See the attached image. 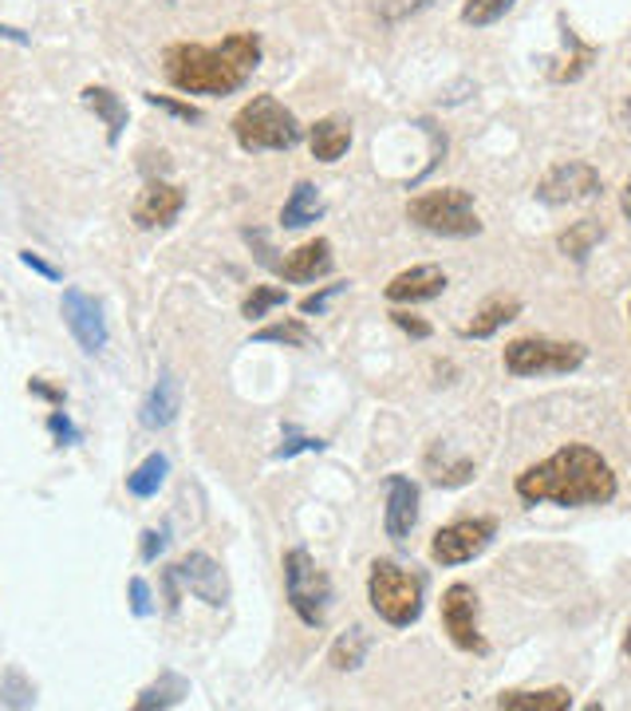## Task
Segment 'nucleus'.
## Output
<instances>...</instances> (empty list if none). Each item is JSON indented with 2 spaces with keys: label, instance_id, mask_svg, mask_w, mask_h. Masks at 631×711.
<instances>
[{
  "label": "nucleus",
  "instance_id": "34",
  "mask_svg": "<svg viewBox=\"0 0 631 711\" xmlns=\"http://www.w3.org/2000/svg\"><path fill=\"white\" fill-rule=\"evenodd\" d=\"M343 289H348V281H343V284H328V289H324V293H312V296H304V301H301V313H304V316H312V313H324V308H328V301H331V296H340Z\"/></svg>",
  "mask_w": 631,
  "mask_h": 711
},
{
  "label": "nucleus",
  "instance_id": "2",
  "mask_svg": "<svg viewBox=\"0 0 631 711\" xmlns=\"http://www.w3.org/2000/svg\"><path fill=\"white\" fill-rule=\"evenodd\" d=\"M261 63V40L253 32H233L218 48L174 44L166 48V75L186 95H230L245 88Z\"/></svg>",
  "mask_w": 631,
  "mask_h": 711
},
{
  "label": "nucleus",
  "instance_id": "31",
  "mask_svg": "<svg viewBox=\"0 0 631 711\" xmlns=\"http://www.w3.org/2000/svg\"><path fill=\"white\" fill-rule=\"evenodd\" d=\"M284 305V289H272V284H261V289H253L249 296H245V305H241V313L249 316V320H257V316H265L269 308Z\"/></svg>",
  "mask_w": 631,
  "mask_h": 711
},
{
  "label": "nucleus",
  "instance_id": "33",
  "mask_svg": "<svg viewBox=\"0 0 631 711\" xmlns=\"http://www.w3.org/2000/svg\"><path fill=\"white\" fill-rule=\"evenodd\" d=\"M131 613L135 617H151L154 601H151V585L142 578H131Z\"/></svg>",
  "mask_w": 631,
  "mask_h": 711
},
{
  "label": "nucleus",
  "instance_id": "30",
  "mask_svg": "<svg viewBox=\"0 0 631 711\" xmlns=\"http://www.w3.org/2000/svg\"><path fill=\"white\" fill-rule=\"evenodd\" d=\"M257 345H292V348H304L312 340V333L301 325V320H284V325H269L261 333L253 336Z\"/></svg>",
  "mask_w": 631,
  "mask_h": 711
},
{
  "label": "nucleus",
  "instance_id": "13",
  "mask_svg": "<svg viewBox=\"0 0 631 711\" xmlns=\"http://www.w3.org/2000/svg\"><path fill=\"white\" fill-rule=\"evenodd\" d=\"M186 206V194L171 183H147L139 194V202H135V222L142 230H162V225H171L174 218L182 213Z\"/></svg>",
  "mask_w": 631,
  "mask_h": 711
},
{
  "label": "nucleus",
  "instance_id": "21",
  "mask_svg": "<svg viewBox=\"0 0 631 711\" xmlns=\"http://www.w3.org/2000/svg\"><path fill=\"white\" fill-rule=\"evenodd\" d=\"M320 213H324L320 190L312 183H296V190L289 194V202H284V210H281V222H284V230H304V225H312Z\"/></svg>",
  "mask_w": 631,
  "mask_h": 711
},
{
  "label": "nucleus",
  "instance_id": "45",
  "mask_svg": "<svg viewBox=\"0 0 631 711\" xmlns=\"http://www.w3.org/2000/svg\"><path fill=\"white\" fill-rule=\"evenodd\" d=\"M628 313H631V308H628Z\"/></svg>",
  "mask_w": 631,
  "mask_h": 711
},
{
  "label": "nucleus",
  "instance_id": "16",
  "mask_svg": "<svg viewBox=\"0 0 631 711\" xmlns=\"http://www.w3.org/2000/svg\"><path fill=\"white\" fill-rule=\"evenodd\" d=\"M178 411H182V384L174 372H162L159 384H154L151 396H147V404H142L139 419H142V427L162 431V427H171L174 419H178Z\"/></svg>",
  "mask_w": 631,
  "mask_h": 711
},
{
  "label": "nucleus",
  "instance_id": "1",
  "mask_svg": "<svg viewBox=\"0 0 631 711\" xmlns=\"http://www.w3.org/2000/svg\"><path fill=\"white\" fill-rule=\"evenodd\" d=\"M517 498L537 506V502H557V506H604L616 498V475L600 451L569 443L557 455H549L537 467L517 475Z\"/></svg>",
  "mask_w": 631,
  "mask_h": 711
},
{
  "label": "nucleus",
  "instance_id": "27",
  "mask_svg": "<svg viewBox=\"0 0 631 711\" xmlns=\"http://www.w3.org/2000/svg\"><path fill=\"white\" fill-rule=\"evenodd\" d=\"M510 9L513 0H466L461 4V21L474 24V28H486V24H498Z\"/></svg>",
  "mask_w": 631,
  "mask_h": 711
},
{
  "label": "nucleus",
  "instance_id": "39",
  "mask_svg": "<svg viewBox=\"0 0 631 711\" xmlns=\"http://www.w3.org/2000/svg\"><path fill=\"white\" fill-rule=\"evenodd\" d=\"M301 451H324V439H289L284 447H277V458H292Z\"/></svg>",
  "mask_w": 631,
  "mask_h": 711
},
{
  "label": "nucleus",
  "instance_id": "44",
  "mask_svg": "<svg viewBox=\"0 0 631 711\" xmlns=\"http://www.w3.org/2000/svg\"><path fill=\"white\" fill-rule=\"evenodd\" d=\"M628 119H631V95H628Z\"/></svg>",
  "mask_w": 631,
  "mask_h": 711
},
{
  "label": "nucleus",
  "instance_id": "17",
  "mask_svg": "<svg viewBox=\"0 0 631 711\" xmlns=\"http://www.w3.org/2000/svg\"><path fill=\"white\" fill-rule=\"evenodd\" d=\"M277 269H281V277H284V281H292V284L316 281V277H324L331 269V242H324V237H316V242H304L301 249H292L289 261H281Z\"/></svg>",
  "mask_w": 631,
  "mask_h": 711
},
{
  "label": "nucleus",
  "instance_id": "25",
  "mask_svg": "<svg viewBox=\"0 0 631 711\" xmlns=\"http://www.w3.org/2000/svg\"><path fill=\"white\" fill-rule=\"evenodd\" d=\"M186 680L182 676H174V672H166L159 684H151V688L142 691L139 700H135V708L139 711H154V708H174V703H182L186 700Z\"/></svg>",
  "mask_w": 631,
  "mask_h": 711
},
{
  "label": "nucleus",
  "instance_id": "9",
  "mask_svg": "<svg viewBox=\"0 0 631 711\" xmlns=\"http://www.w3.org/2000/svg\"><path fill=\"white\" fill-rule=\"evenodd\" d=\"M493 534H498V522L493 518H461L451 522L446 529H439L431 541V558L439 566H461V561H474L481 549L490 546Z\"/></svg>",
  "mask_w": 631,
  "mask_h": 711
},
{
  "label": "nucleus",
  "instance_id": "7",
  "mask_svg": "<svg viewBox=\"0 0 631 711\" xmlns=\"http://www.w3.org/2000/svg\"><path fill=\"white\" fill-rule=\"evenodd\" d=\"M588 348L564 345V340H545V336H522L505 348V372L510 376H564L584 364Z\"/></svg>",
  "mask_w": 631,
  "mask_h": 711
},
{
  "label": "nucleus",
  "instance_id": "35",
  "mask_svg": "<svg viewBox=\"0 0 631 711\" xmlns=\"http://www.w3.org/2000/svg\"><path fill=\"white\" fill-rule=\"evenodd\" d=\"M166 529H147L142 534V561H159V553L166 549Z\"/></svg>",
  "mask_w": 631,
  "mask_h": 711
},
{
  "label": "nucleus",
  "instance_id": "20",
  "mask_svg": "<svg viewBox=\"0 0 631 711\" xmlns=\"http://www.w3.org/2000/svg\"><path fill=\"white\" fill-rule=\"evenodd\" d=\"M517 313H522V301H517V296H493V301H486V305H481V313L474 316L470 325L461 328V336H470V340H486V336H493L501 325H510Z\"/></svg>",
  "mask_w": 631,
  "mask_h": 711
},
{
  "label": "nucleus",
  "instance_id": "19",
  "mask_svg": "<svg viewBox=\"0 0 631 711\" xmlns=\"http://www.w3.org/2000/svg\"><path fill=\"white\" fill-rule=\"evenodd\" d=\"M80 95H83V103H87L91 112L107 123V142L115 147V142L122 139V127H127V119H131V115H127V103L110 92V88H95V83H91V88H83Z\"/></svg>",
  "mask_w": 631,
  "mask_h": 711
},
{
  "label": "nucleus",
  "instance_id": "43",
  "mask_svg": "<svg viewBox=\"0 0 631 711\" xmlns=\"http://www.w3.org/2000/svg\"><path fill=\"white\" fill-rule=\"evenodd\" d=\"M623 652L631 656V620H628V632H623Z\"/></svg>",
  "mask_w": 631,
  "mask_h": 711
},
{
  "label": "nucleus",
  "instance_id": "23",
  "mask_svg": "<svg viewBox=\"0 0 631 711\" xmlns=\"http://www.w3.org/2000/svg\"><path fill=\"white\" fill-rule=\"evenodd\" d=\"M371 649V637L363 625H351L348 632H343L336 644H331V668L336 672H355L363 664V656H367Z\"/></svg>",
  "mask_w": 631,
  "mask_h": 711
},
{
  "label": "nucleus",
  "instance_id": "37",
  "mask_svg": "<svg viewBox=\"0 0 631 711\" xmlns=\"http://www.w3.org/2000/svg\"><path fill=\"white\" fill-rule=\"evenodd\" d=\"M392 320L402 328V333H411L414 340H426V336H431V325L419 320V316H411V313H392Z\"/></svg>",
  "mask_w": 631,
  "mask_h": 711
},
{
  "label": "nucleus",
  "instance_id": "22",
  "mask_svg": "<svg viewBox=\"0 0 631 711\" xmlns=\"http://www.w3.org/2000/svg\"><path fill=\"white\" fill-rule=\"evenodd\" d=\"M498 708L501 711H564V708H572V696L564 688H549V691H501Z\"/></svg>",
  "mask_w": 631,
  "mask_h": 711
},
{
  "label": "nucleus",
  "instance_id": "11",
  "mask_svg": "<svg viewBox=\"0 0 631 711\" xmlns=\"http://www.w3.org/2000/svg\"><path fill=\"white\" fill-rule=\"evenodd\" d=\"M63 320H68L75 345L87 356H100L107 348V320H103V305L83 289H63Z\"/></svg>",
  "mask_w": 631,
  "mask_h": 711
},
{
  "label": "nucleus",
  "instance_id": "14",
  "mask_svg": "<svg viewBox=\"0 0 631 711\" xmlns=\"http://www.w3.org/2000/svg\"><path fill=\"white\" fill-rule=\"evenodd\" d=\"M446 289V273L439 265H414V269H402L399 277L387 281V301L395 305H419V301H434Z\"/></svg>",
  "mask_w": 631,
  "mask_h": 711
},
{
  "label": "nucleus",
  "instance_id": "24",
  "mask_svg": "<svg viewBox=\"0 0 631 711\" xmlns=\"http://www.w3.org/2000/svg\"><path fill=\"white\" fill-rule=\"evenodd\" d=\"M604 234H608L604 222H596V218H581V222L569 225V230L561 234V249L572 257V261H584V257L604 242Z\"/></svg>",
  "mask_w": 631,
  "mask_h": 711
},
{
  "label": "nucleus",
  "instance_id": "5",
  "mask_svg": "<svg viewBox=\"0 0 631 711\" xmlns=\"http://www.w3.org/2000/svg\"><path fill=\"white\" fill-rule=\"evenodd\" d=\"M407 218H411L419 230L439 234V237L481 234V218L474 213L470 190H458V186H442V190L411 198V202H407Z\"/></svg>",
  "mask_w": 631,
  "mask_h": 711
},
{
  "label": "nucleus",
  "instance_id": "4",
  "mask_svg": "<svg viewBox=\"0 0 631 711\" xmlns=\"http://www.w3.org/2000/svg\"><path fill=\"white\" fill-rule=\"evenodd\" d=\"M367 601L387 625L407 629L422 613V578L395 561H375L367 578Z\"/></svg>",
  "mask_w": 631,
  "mask_h": 711
},
{
  "label": "nucleus",
  "instance_id": "15",
  "mask_svg": "<svg viewBox=\"0 0 631 711\" xmlns=\"http://www.w3.org/2000/svg\"><path fill=\"white\" fill-rule=\"evenodd\" d=\"M414 522H419V487H414L411 478L392 475L387 478V518H383L387 538L395 541L411 538Z\"/></svg>",
  "mask_w": 631,
  "mask_h": 711
},
{
  "label": "nucleus",
  "instance_id": "26",
  "mask_svg": "<svg viewBox=\"0 0 631 711\" xmlns=\"http://www.w3.org/2000/svg\"><path fill=\"white\" fill-rule=\"evenodd\" d=\"M166 470H171V458H166V455H151L139 470H135V475H127V490H131L135 498L159 494V487L166 482Z\"/></svg>",
  "mask_w": 631,
  "mask_h": 711
},
{
  "label": "nucleus",
  "instance_id": "28",
  "mask_svg": "<svg viewBox=\"0 0 631 711\" xmlns=\"http://www.w3.org/2000/svg\"><path fill=\"white\" fill-rule=\"evenodd\" d=\"M0 703H4V708H32V703H36V688L24 680L21 668L4 672V680H0Z\"/></svg>",
  "mask_w": 631,
  "mask_h": 711
},
{
  "label": "nucleus",
  "instance_id": "36",
  "mask_svg": "<svg viewBox=\"0 0 631 711\" xmlns=\"http://www.w3.org/2000/svg\"><path fill=\"white\" fill-rule=\"evenodd\" d=\"M48 427H51V435L60 439V443H80V431H75V427H71V419L60 416V411H51Z\"/></svg>",
  "mask_w": 631,
  "mask_h": 711
},
{
  "label": "nucleus",
  "instance_id": "10",
  "mask_svg": "<svg viewBox=\"0 0 631 711\" xmlns=\"http://www.w3.org/2000/svg\"><path fill=\"white\" fill-rule=\"evenodd\" d=\"M604 178L596 166L588 163H561L552 166L537 183V198L545 206H572V202H588V198H600Z\"/></svg>",
  "mask_w": 631,
  "mask_h": 711
},
{
  "label": "nucleus",
  "instance_id": "42",
  "mask_svg": "<svg viewBox=\"0 0 631 711\" xmlns=\"http://www.w3.org/2000/svg\"><path fill=\"white\" fill-rule=\"evenodd\" d=\"M620 210H623V218L631 222V178L623 183V194H620Z\"/></svg>",
  "mask_w": 631,
  "mask_h": 711
},
{
  "label": "nucleus",
  "instance_id": "38",
  "mask_svg": "<svg viewBox=\"0 0 631 711\" xmlns=\"http://www.w3.org/2000/svg\"><path fill=\"white\" fill-rule=\"evenodd\" d=\"M21 261L28 265L32 273L48 277V281H60V269H56V265H51V261H44L40 254H32V249H21Z\"/></svg>",
  "mask_w": 631,
  "mask_h": 711
},
{
  "label": "nucleus",
  "instance_id": "18",
  "mask_svg": "<svg viewBox=\"0 0 631 711\" xmlns=\"http://www.w3.org/2000/svg\"><path fill=\"white\" fill-rule=\"evenodd\" d=\"M308 142H312V159H320V163H340L351 147V123L320 119L308 131Z\"/></svg>",
  "mask_w": 631,
  "mask_h": 711
},
{
  "label": "nucleus",
  "instance_id": "32",
  "mask_svg": "<svg viewBox=\"0 0 631 711\" xmlns=\"http://www.w3.org/2000/svg\"><path fill=\"white\" fill-rule=\"evenodd\" d=\"M147 103H154V107H162V112H171V115H178V119H186V123H198V119H201L198 107H190V103L171 100V95H147Z\"/></svg>",
  "mask_w": 631,
  "mask_h": 711
},
{
  "label": "nucleus",
  "instance_id": "3",
  "mask_svg": "<svg viewBox=\"0 0 631 711\" xmlns=\"http://www.w3.org/2000/svg\"><path fill=\"white\" fill-rule=\"evenodd\" d=\"M233 135L241 151H292L304 139V127L296 115L272 95H253L237 115H233Z\"/></svg>",
  "mask_w": 631,
  "mask_h": 711
},
{
  "label": "nucleus",
  "instance_id": "6",
  "mask_svg": "<svg viewBox=\"0 0 631 711\" xmlns=\"http://www.w3.org/2000/svg\"><path fill=\"white\" fill-rule=\"evenodd\" d=\"M284 593H289L292 613H296L308 629H320L324 620H328L331 581H328V573L312 561L308 549L284 553Z\"/></svg>",
  "mask_w": 631,
  "mask_h": 711
},
{
  "label": "nucleus",
  "instance_id": "41",
  "mask_svg": "<svg viewBox=\"0 0 631 711\" xmlns=\"http://www.w3.org/2000/svg\"><path fill=\"white\" fill-rule=\"evenodd\" d=\"M0 40H12V44H28V32H21V28H9V24H0Z\"/></svg>",
  "mask_w": 631,
  "mask_h": 711
},
{
  "label": "nucleus",
  "instance_id": "40",
  "mask_svg": "<svg viewBox=\"0 0 631 711\" xmlns=\"http://www.w3.org/2000/svg\"><path fill=\"white\" fill-rule=\"evenodd\" d=\"M28 392H36V396L51 399V404H63V392H56V387H48V384H44V380H32Z\"/></svg>",
  "mask_w": 631,
  "mask_h": 711
},
{
  "label": "nucleus",
  "instance_id": "29",
  "mask_svg": "<svg viewBox=\"0 0 631 711\" xmlns=\"http://www.w3.org/2000/svg\"><path fill=\"white\" fill-rule=\"evenodd\" d=\"M431 478L434 487H461V482H470L474 478V463L470 458H434L431 455Z\"/></svg>",
  "mask_w": 631,
  "mask_h": 711
},
{
  "label": "nucleus",
  "instance_id": "8",
  "mask_svg": "<svg viewBox=\"0 0 631 711\" xmlns=\"http://www.w3.org/2000/svg\"><path fill=\"white\" fill-rule=\"evenodd\" d=\"M442 629L451 632V640L461 652H474V656L490 652V644H486V637L478 629V593L466 581H458V585L442 593Z\"/></svg>",
  "mask_w": 631,
  "mask_h": 711
},
{
  "label": "nucleus",
  "instance_id": "12",
  "mask_svg": "<svg viewBox=\"0 0 631 711\" xmlns=\"http://www.w3.org/2000/svg\"><path fill=\"white\" fill-rule=\"evenodd\" d=\"M174 573L186 581V590H190L194 597L213 605V609H221V605L230 601V581H225V573H221V566L210 553H186Z\"/></svg>",
  "mask_w": 631,
  "mask_h": 711
}]
</instances>
